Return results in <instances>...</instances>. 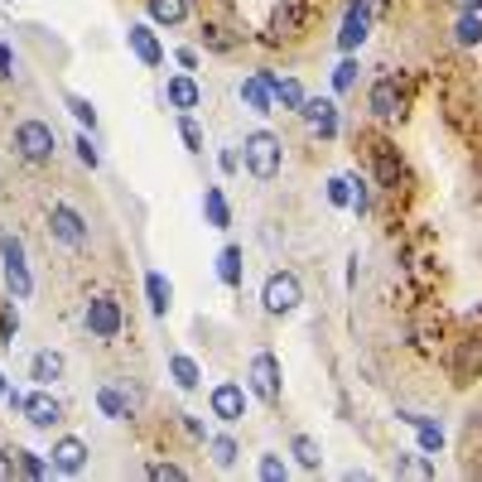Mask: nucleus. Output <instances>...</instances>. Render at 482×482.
<instances>
[{
	"mask_svg": "<svg viewBox=\"0 0 482 482\" xmlns=\"http://www.w3.org/2000/svg\"><path fill=\"white\" fill-rule=\"evenodd\" d=\"M179 135H184L188 155H203V126L193 121V111H179Z\"/></svg>",
	"mask_w": 482,
	"mask_h": 482,
	"instance_id": "nucleus-28",
	"label": "nucleus"
},
{
	"mask_svg": "<svg viewBox=\"0 0 482 482\" xmlns=\"http://www.w3.org/2000/svg\"><path fill=\"white\" fill-rule=\"evenodd\" d=\"M15 333H20V314H15V304H5V309H0V343H15Z\"/></svg>",
	"mask_w": 482,
	"mask_h": 482,
	"instance_id": "nucleus-37",
	"label": "nucleus"
},
{
	"mask_svg": "<svg viewBox=\"0 0 482 482\" xmlns=\"http://www.w3.org/2000/svg\"><path fill=\"white\" fill-rule=\"evenodd\" d=\"M357 78H362V63H357V58H343L338 73H333V92H352V87H357Z\"/></svg>",
	"mask_w": 482,
	"mask_h": 482,
	"instance_id": "nucleus-31",
	"label": "nucleus"
},
{
	"mask_svg": "<svg viewBox=\"0 0 482 482\" xmlns=\"http://www.w3.org/2000/svg\"><path fill=\"white\" fill-rule=\"evenodd\" d=\"M352 213H367V184H362V179H352Z\"/></svg>",
	"mask_w": 482,
	"mask_h": 482,
	"instance_id": "nucleus-42",
	"label": "nucleus"
},
{
	"mask_svg": "<svg viewBox=\"0 0 482 482\" xmlns=\"http://www.w3.org/2000/svg\"><path fill=\"white\" fill-rule=\"evenodd\" d=\"M396 420H405V425H415V439H420V453H439L444 449V429L434 425V420L425 415H410V410H401Z\"/></svg>",
	"mask_w": 482,
	"mask_h": 482,
	"instance_id": "nucleus-17",
	"label": "nucleus"
},
{
	"mask_svg": "<svg viewBox=\"0 0 482 482\" xmlns=\"http://www.w3.org/2000/svg\"><path fill=\"white\" fill-rule=\"evenodd\" d=\"M145 10H150V20L164 25V29H179L188 20V0H145Z\"/></svg>",
	"mask_w": 482,
	"mask_h": 482,
	"instance_id": "nucleus-18",
	"label": "nucleus"
},
{
	"mask_svg": "<svg viewBox=\"0 0 482 482\" xmlns=\"http://www.w3.org/2000/svg\"><path fill=\"white\" fill-rule=\"evenodd\" d=\"M256 473H261L266 482H285V478H290V468H285V458H280V453H266Z\"/></svg>",
	"mask_w": 482,
	"mask_h": 482,
	"instance_id": "nucleus-36",
	"label": "nucleus"
},
{
	"mask_svg": "<svg viewBox=\"0 0 482 482\" xmlns=\"http://www.w3.org/2000/svg\"><path fill=\"white\" fill-rule=\"evenodd\" d=\"M290 453H295V463L304 473H319L323 468V449H319V439H309V434H295V439H290Z\"/></svg>",
	"mask_w": 482,
	"mask_h": 482,
	"instance_id": "nucleus-21",
	"label": "nucleus"
},
{
	"mask_svg": "<svg viewBox=\"0 0 482 482\" xmlns=\"http://www.w3.org/2000/svg\"><path fill=\"white\" fill-rule=\"evenodd\" d=\"M208 405H213V415L222 420V425H232V420H241V415H246V391H241L237 381H222V386H213Z\"/></svg>",
	"mask_w": 482,
	"mask_h": 482,
	"instance_id": "nucleus-11",
	"label": "nucleus"
},
{
	"mask_svg": "<svg viewBox=\"0 0 482 482\" xmlns=\"http://www.w3.org/2000/svg\"><path fill=\"white\" fill-rule=\"evenodd\" d=\"M20 415L29 420V429H58V425H63V405H58L53 396H44V391L25 396V405H20Z\"/></svg>",
	"mask_w": 482,
	"mask_h": 482,
	"instance_id": "nucleus-10",
	"label": "nucleus"
},
{
	"mask_svg": "<svg viewBox=\"0 0 482 482\" xmlns=\"http://www.w3.org/2000/svg\"><path fill=\"white\" fill-rule=\"evenodd\" d=\"M82 323H87V333H92V338L111 343V338L126 328L121 299H116V295H92V299H87V309H82Z\"/></svg>",
	"mask_w": 482,
	"mask_h": 482,
	"instance_id": "nucleus-3",
	"label": "nucleus"
},
{
	"mask_svg": "<svg viewBox=\"0 0 482 482\" xmlns=\"http://www.w3.org/2000/svg\"><path fill=\"white\" fill-rule=\"evenodd\" d=\"M458 10L463 15H482V0H458Z\"/></svg>",
	"mask_w": 482,
	"mask_h": 482,
	"instance_id": "nucleus-46",
	"label": "nucleus"
},
{
	"mask_svg": "<svg viewBox=\"0 0 482 482\" xmlns=\"http://www.w3.org/2000/svg\"><path fill=\"white\" fill-rule=\"evenodd\" d=\"M367 29H372V0H352L347 15H343V29H338V49L352 53L362 39H367Z\"/></svg>",
	"mask_w": 482,
	"mask_h": 482,
	"instance_id": "nucleus-9",
	"label": "nucleus"
},
{
	"mask_svg": "<svg viewBox=\"0 0 482 482\" xmlns=\"http://www.w3.org/2000/svg\"><path fill=\"white\" fill-rule=\"evenodd\" d=\"M68 111H73V121L82 126V131H97V107H92L87 97H78V92H68Z\"/></svg>",
	"mask_w": 482,
	"mask_h": 482,
	"instance_id": "nucleus-27",
	"label": "nucleus"
},
{
	"mask_svg": "<svg viewBox=\"0 0 482 482\" xmlns=\"http://www.w3.org/2000/svg\"><path fill=\"white\" fill-rule=\"evenodd\" d=\"M49 463H53V473L78 478L82 468H87V439H78V434H63V439H53Z\"/></svg>",
	"mask_w": 482,
	"mask_h": 482,
	"instance_id": "nucleus-8",
	"label": "nucleus"
},
{
	"mask_svg": "<svg viewBox=\"0 0 482 482\" xmlns=\"http://www.w3.org/2000/svg\"><path fill=\"white\" fill-rule=\"evenodd\" d=\"M145 295H150V314H159V319H164L169 304H174V285L159 275V270H150V275H145Z\"/></svg>",
	"mask_w": 482,
	"mask_h": 482,
	"instance_id": "nucleus-22",
	"label": "nucleus"
},
{
	"mask_svg": "<svg viewBox=\"0 0 482 482\" xmlns=\"http://www.w3.org/2000/svg\"><path fill=\"white\" fill-rule=\"evenodd\" d=\"M396 179H401V159H396L391 150H376V184L396 188Z\"/></svg>",
	"mask_w": 482,
	"mask_h": 482,
	"instance_id": "nucleus-29",
	"label": "nucleus"
},
{
	"mask_svg": "<svg viewBox=\"0 0 482 482\" xmlns=\"http://www.w3.org/2000/svg\"><path fill=\"white\" fill-rule=\"evenodd\" d=\"M241 102H246L251 111H261V116H266V111H275V92L266 87V78H261V73L241 82Z\"/></svg>",
	"mask_w": 482,
	"mask_h": 482,
	"instance_id": "nucleus-20",
	"label": "nucleus"
},
{
	"mask_svg": "<svg viewBox=\"0 0 482 482\" xmlns=\"http://www.w3.org/2000/svg\"><path fill=\"white\" fill-rule=\"evenodd\" d=\"M126 44L135 49V58L145 68H159L164 63V44L155 39V29H150V25H131V29H126Z\"/></svg>",
	"mask_w": 482,
	"mask_h": 482,
	"instance_id": "nucleus-15",
	"label": "nucleus"
},
{
	"mask_svg": "<svg viewBox=\"0 0 482 482\" xmlns=\"http://www.w3.org/2000/svg\"><path fill=\"white\" fill-rule=\"evenodd\" d=\"M0 266H5L10 295H15V299H29L34 275H29V261H25V241H20L15 232H5V237H0Z\"/></svg>",
	"mask_w": 482,
	"mask_h": 482,
	"instance_id": "nucleus-4",
	"label": "nucleus"
},
{
	"mask_svg": "<svg viewBox=\"0 0 482 482\" xmlns=\"http://www.w3.org/2000/svg\"><path fill=\"white\" fill-rule=\"evenodd\" d=\"M164 102H169L174 111H193V107H203V87H198L188 73H179V78L164 82Z\"/></svg>",
	"mask_w": 482,
	"mask_h": 482,
	"instance_id": "nucleus-14",
	"label": "nucleus"
},
{
	"mask_svg": "<svg viewBox=\"0 0 482 482\" xmlns=\"http://www.w3.org/2000/svg\"><path fill=\"white\" fill-rule=\"evenodd\" d=\"M169 372H174V381H179V391H198V381H203L198 362L184 357V352H174V357H169Z\"/></svg>",
	"mask_w": 482,
	"mask_h": 482,
	"instance_id": "nucleus-24",
	"label": "nucleus"
},
{
	"mask_svg": "<svg viewBox=\"0 0 482 482\" xmlns=\"http://www.w3.org/2000/svg\"><path fill=\"white\" fill-rule=\"evenodd\" d=\"M314 126H319V135H323V140H333V135H338V111H333V102H323V111L314 116Z\"/></svg>",
	"mask_w": 482,
	"mask_h": 482,
	"instance_id": "nucleus-40",
	"label": "nucleus"
},
{
	"mask_svg": "<svg viewBox=\"0 0 482 482\" xmlns=\"http://www.w3.org/2000/svg\"><path fill=\"white\" fill-rule=\"evenodd\" d=\"M203 44H208L213 53H227L237 39H232V34H222V25H203Z\"/></svg>",
	"mask_w": 482,
	"mask_h": 482,
	"instance_id": "nucleus-39",
	"label": "nucleus"
},
{
	"mask_svg": "<svg viewBox=\"0 0 482 482\" xmlns=\"http://www.w3.org/2000/svg\"><path fill=\"white\" fill-rule=\"evenodd\" d=\"M174 58H179V63L188 68V73H193V68H198V53H193V49H179V53H174Z\"/></svg>",
	"mask_w": 482,
	"mask_h": 482,
	"instance_id": "nucleus-45",
	"label": "nucleus"
},
{
	"mask_svg": "<svg viewBox=\"0 0 482 482\" xmlns=\"http://www.w3.org/2000/svg\"><path fill=\"white\" fill-rule=\"evenodd\" d=\"M73 150H78V164H87V169H97L102 164V155H97V145H92V135L82 131L78 140H73Z\"/></svg>",
	"mask_w": 482,
	"mask_h": 482,
	"instance_id": "nucleus-38",
	"label": "nucleus"
},
{
	"mask_svg": "<svg viewBox=\"0 0 482 482\" xmlns=\"http://www.w3.org/2000/svg\"><path fill=\"white\" fill-rule=\"evenodd\" d=\"M299 5H280L275 10V20H270V25H275V34H299Z\"/></svg>",
	"mask_w": 482,
	"mask_h": 482,
	"instance_id": "nucleus-33",
	"label": "nucleus"
},
{
	"mask_svg": "<svg viewBox=\"0 0 482 482\" xmlns=\"http://www.w3.org/2000/svg\"><path fill=\"white\" fill-rule=\"evenodd\" d=\"M241 159H246V169L256 174L261 184H270L280 174V164H285V150H280V135H270V131H251L241 140Z\"/></svg>",
	"mask_w": 482,
	"mask_h": 482,
	"instance_id": "nucleus-1",
	"label": "nucleus"
},
{
	"mask_svg": "<svg viewBox=\"0 0 482 482\" xmlns=\"http://www.w3.org/2000/svg\"><path fill=\"white\" fill-rule=\"evenodd\" d=\"M10 145H15V155L25 164H49L58 155V135H53L49 121H20Z\"/></svg>",
	"mask_w": 482,
	"mask_h": 482,
	"instance_id": "nucleus-2",
	"label": "nucleus"
},
{
	"mask_svg": "<svg viewBox=\"0 0 482 482\" xmlns=\"http://www.w3.org/2000/svg\"><path fill=\"white\" fill-rule=\"evenodd\" d=\"M261 304L270 314H295L304 304V285H299L295 270H275V275L266 280V290H261Z\"/></svg>",
	"mask_w": 482,
	"mask_h": 482,
	"instance_id": "nucleus-5",
	"label": "nucleus"
},
{
	"mask_svg": "<svg viewBox=\"0 0 482 482\" xmlns=\"http://www.w3.org/2000/svg\"><path fill=\"white\" fill-rule=\"evenodd\" d=\"M261 78H266V87L275 92V102H280L285 111H299V107H304V87H299L295 78H275V73H261Z\"/></svg>",
	"mask_w": 482,
	"mask_h": 482,
	"instance_id": "nucleus-19",
	"label": "nucleus"
},
{
	"mask_svg": "<svg viewBox=\"0 0 482 482\" xmlns=\"http://www.w3.org/2000/svg\"><path fill=\"white\" fill-rule=\"evenodd\" d=\"M97 405H102V415H107V420H126V415H131V401H126L116 386H102V391H97Z\"/></svg>",
	"mask_w": 482,
	"mask_h": 482,
	"instance_id": "nucleus-26",
	"label": "nucleus"
},
{
	"mask_svg": "<svg viewBox=\"0 0 482 482\" xmlns=\"http://www.w3.org/2000/svg\"><path fill=\"white\" fill-rule=\"evenodd\" d=\"M328 203H333V208H352V179H347V174L328 179Z\"/></svg>",
	"mask_w": 482,
	"mask_h": 482,
	"instance_id": "nucleus-34",
	"label": "nucleus"
},
{
	"mask_svg": "<svg viewBox=\"0 0 482 482\" xmlns=\"http://www.w3.org/2000/svg\"><path fill=\"white\" fill-rule=\"evenodd\" d=\"M63 372H68V357H63V352H53V347H39V352L29 357V381H34V386L63 381Z\"/></svg>",
	"mask_w": 482,
	"mask_h": 482,
	"instance_id": "nucleus-12",
	"label": "nucleus"
},
{
	"mask_svg": "<svg viewBox=\"0 0 482 482\" xmlns=\"http://www.w3.org/2000/svg\"><path fill=\"white\" fill-rule=\"evenodd\" d=\"M203 213H208V227H232V208L222 198V188H208L203 193Z\"/></svg>",
	"mask_w": 482,
	"mask_h": 482,
	"instance_id": "nucleus-25",
	"label": "nucleus"
},
{
	"mask_svg": "<svg viewBox=\"0 0 482 482\" xmlns=\"http://www.w3.org/2000/svg\"><path fill=\"white\" fill-rule=\"evenodd\" d=\"M10 68H15V53H10L5 44H0V78H10Z\"/></svg>",
	"mask_w": 482,
	"mask_h": 482,
	"instance_id": "nucleus-44",
	"label": "nucleus"
},
{
	"mask_svg": "<svg viewBox=\"0 0 482 482\" xmlns=\"http://www.w3.org/2000/svg\"><path fill=\"white\" fill-rule=\"evenodd\" d=\"M367 102H372V116H376V121H391V116L401 111V82H396V78H376Z\"/></svg>",
	"mask_w": 482,
	"mask_h": 482,
	"instance_id": "nucleus-13",
	"label": "nucleus"
},
{
	"mask_svg": "<svg viewBox=\"0 0 482 482\" xmlns=\"http://www.w3.org/2000/svg\"><path fill=\"white\" fill-rule=\"evenodd\" d=\"M53 463H44L39 453H29V449H15V478H44Z\"/></svg>",
	"mask_w": 482,
	"mask_h": 482,
	"instance_id": "nucleus-30",
	"label": "nucleus"
},
{
	"mask_svg": "<svg viewBox=\"0 0 482 482\" xmlns=\"http://www.w3.org/2000/svg\"><path fill=\"white\" fill-rule=\"evenodd\" d=\"M237 439H227V434H222V439H213V463L217 468H237Z\"/></svg>",
	"mask_w": 482,
	"mask_h": 482,
	"instance_id": "nucleus-35",
	"label": "nucleus"
},
{
	"mask_svg": "<svg viewBox=\"0 0 482 482\" xmlns=\"http://www.w3.org/2000/svg\"><path fill=\"white\" fill-rule=\"evenodd\" d=\"M246 381H251V396L266 405H280V357L275 352H256L251 367H246Z\"/></svg>",
	"mask_w": 482,
	"mask_h": 482,
	"instance_id": "nucleus-6",
	"label": "nucleus"
},
{
	"mask_svg": "<svg viewBox=\"0 0 482 482\" xmlns=\"http://www.w3.org/2000/svg\"><path fill=\"white\" fill-rule=\"evenodd\" d=\"M482 376V338H463L453 352V381H478Z\"/></svg>",
	"mask_w": 482,
	"mask_h": 482,
	"instance_id": "nucleus-16",
	"label": "nucleus"
},
{
	"mask_svg": "<svg viewBox=\"0 0 482 482\" xmlns=\"http://www.w3.org/2000/svg\"><path fill=\"white\" fill-rule=\"evenodd\" d=\"M15 478V449H0V482Z\"/></svg>",
	"mask_w": 482,
	"mask_h": 482,
	"instance_id": "nucleus-43",
	"label": "nucleus"
},
{
	"mask_svg": "<svg viewBox=\"0 0 482 482\" xmlns=\"http://www.w3.org/2000/svg\"><path fill=\"white\" fill-rule=\"evenodd\" d=\"M5 391H10V386H5V372H0V401H5Z\"/></svg>",
	"mask_w": 482,
	"mask_h": 482,
	"instance_id": "nucleus-47",
	"label": "nucleus"
},
{
	"mask_svg": "<svg viewBox=\"0 0 482 482\" xmlns=\"http://www.w3.org/2000/svg\"><path fill=\"white\" fill-rule=\"evenodd\" d=\"M217 280L227 290H241V246H222L217 251Z\"/></svg>",
	"mask_w": 482,
	"mask_h": 482,
	"instance_id": "nucleus-23",
	"label": "nucleus"
},
{
	"mask_svg": "<svg viewBox=\"0 0 482 482\" xmlns=\"http://www.w3.org/2000/svg\"><path fill=\"white\" fill-rule=\"evenodd\" d=\"M145 473H150V478H155V482H184V478H188V473H184V468H179V463H150V468H145Z\"/></svg>",
	"mask_w": 482,
	"mask_h": 482,
	"instance_id": "nucleus-41",
	"label": "nucleus"
},
{
	"mask_svg": "<svg viewBox=\"0 0 482 482\" xmlns=\"http://www.w3.org/2000/svg\"><path fill=\"white\" fill-rule=\"evenodd\" d=\"M49 232L68 246V251H82V246H87V222H82V213H78V208H68V203L49 208Z\"/></svg>",
	"mask_w": 482,
	"mask_h": 482,
	"instance_id": "nucleus-7",
	"label": "nucleus"
},
{
	"mask_svg": "<svg viewBox=\"0 0 482 482\" xmlns=\"http://www.w3.org/2000/svg\"><path fill=\"white\" fill-rule=\"evenodd\" d=\"M458 44H463V49L482 44V15H458Z\"/></svg>",
	"mask_w": 482,
	"mask_h": 482,
	"instance_id": "nucleus-32",
	"label": "nucleus"
}]
</instances>
